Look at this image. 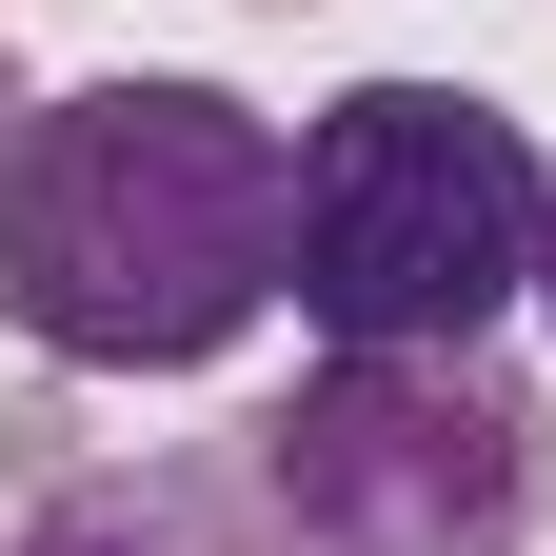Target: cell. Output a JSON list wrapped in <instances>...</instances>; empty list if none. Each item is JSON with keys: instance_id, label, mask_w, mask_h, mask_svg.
<instances>
[{"instance_id": "cell-1", "label": "cell", "mask_w": 556, "mask_h": 556, "mask_svg": "<svg viewBox=\"0 0 556 556\" xmlns=\"http://www.w3.org/2000/svg\"><path fill=\"white\" fill-rule=\"evenodd\" d=\"M299 258V119L239 80H60L0 119V318L60 378H219Z\"/></svg>"}, {"instance_id": "cell-2", "label": "cell", "mask_w": 556, "mask_h": 556, "mask_svg": "<svg viewBox=\"0 0 556 556\" xmlns=\"http://www.w3.org/2000/svg\"><path fill=\"white\" fill-rule=\"evenodd\" d=\"M536 258H556V160L477 80H358L299 119L278 318L318 358H457V338L536 318Z\"/></svg>"}, {"instance_id": "cell-3", "label": "cell", "mask_w": 556, "mask_h": 556, "mask_svg": "<svg viewBox=\"0 0 556 556\" xmlns=\"http://www.w3.org/2000/svg\"><path fill=\"white\" fill-rule=\"evenodd\" d=\"M239 457L299 556H536V517H556V417L497 338L318 358L278 417H239Z\"/></svg>"}, {"instance_id": "cell-4", "label": "cell", "mask_w": 556, "mask_h": 556, "mask_svg": "<svg viewBox=\"0 0 556 556\" xmlns=\"http://www.w3.org/2000/svg\"><path fill=\"white\" fill-rule=\"evenodd\" d=\"M21 556H299V536L258 517V457L219 438V457H139V477L40 497V517H21Z\"/></svg>"}, {"instance_id": "cell-5", "label": "cell", "mask_w": 556, "mask_h": 556, "mask_svg": "<svg viewBox=\"0 0 556 556\" xmlns=\"http://www.w3.org/2000/svg\"><path fill=\"white\" fill-rule=\"evenodd\" d=\"M536 318H556V258H536Z\"/></svg>"}]
</instances>
